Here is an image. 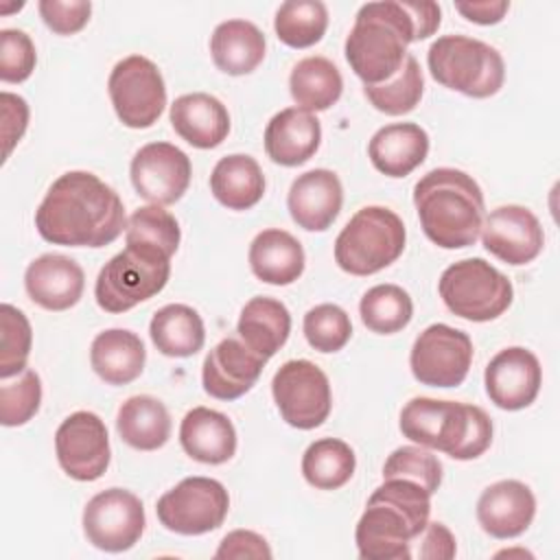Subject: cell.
<instances>
[{"label":"cell","instance_id":"cell-42","mask_svg":"<svg viewBox=\"0 0 560 560\" xmlns=\"http://www.w3.org/2000/svg\"><path fill=\"white\" fill-rule=\"evenodd\" d=\"M352 335L348 313L337 304H317L304 315V337L319 352L341 350Z\"/></svg>","mask_w":560,"mask_h":560},{"label":"cell","instance_id":"cell-17","mask_svg":"<svg viewBox=\"0 0 560 560\" xmlns=\"http://www.w3.org/2000/svg\"><path fill=\"white\" fill-rule=\"evenodd\" d=\"M488 398L505 411L529 407L542 385V368L532 350L521 346L497 352L483 374Z\"/></svg>","mask_w":560,"mask_h":560},{"label":"cell","instance_id":"cell-10","mask_svg":"<svg viewBox=\"0 0 560 560\" xmlns=\"http://www.w3.org/2000/svg\"><path fill=\"white\" fill-rule=\"evenodd\" d=\"M107 92L118 120L129 129L153 127L166 107L162 72L142 55H129L112 68Z\"/></svg>","mask_w":560,"mask_h":560},{"label":"cell","instance_id":"cell-46","mask_svg":"<svg viewBox=\"0 0 560 560\" xmlns=\"http://www.w3.org/2000/svg\"><path fill=\"white\" fill-rule=\"evenodd\" d=\"M2 105V140H4V158L7 160L13 151V147L20 142V138L26 131L28 125V105L22 96L2 92L0 94Z\"/></svg>","mask_w":560,"mask_h":560},{"label":"cell","instance_id":"cell-37","mask_svg":"<svg viewBox=\"0 0 560 560\" xmlns=\"http://www.w3.org/2000/svg\"><path fill=\"white\" fill-rule=\"evenodd\" d=\"M328 26V9L319 0H287L276 11L273 28L282 44L308 48L317 44Z\"/></svg>","mask_w":560,"mask_h":560},{"label":"cell","instance_id":"cell-32","mask_svg":"<svg viewBox=\"0 0 560 560\" xmlns=\"http://www.w3.org/2000/svg\"><path fill=\"white\" fill-rule=\"evenodd\" d=\"M116 431L136 451H158L171 438L168 409L153 396H131L118 409Z\"/></svg>","mask_w":560,"mask_h":560},{"label":"cell","instance_id":"cell-41","mask_svg":"<svg viewBox=\"0 0 560 560\" xmlns=\"http://www.w3.org/2000/svg\"><path fill=\"white\" fill-rule=\"evenodd\" d=\"M409 479L433 494L442 483V464L424 446H400L392 451L383 466V479Z\"/></svg>","mask_w":560,"mask_h":560},{"label":"cell","instance_id":"cell-49","mask_svg":"<svg viewBox=\"0 0 560 560\" xmlns=\"http://www.w3.org/2000/svg\"><path fill=\"white\" fill-rule=\"evenodd\" d=\"M455 9L475 24H497L510 9L508 0H486V2H455Z\"/></svg>","mask_w":560,"mask_h":560},{"label":"cell","instance_id":"cell-27","mask_svg":"<svg viewBox=\"0 0 560 560\" xmlns=\"http://www.w3.org/2000/svg\"><path fill=\"white\" fill-rule=\"evenodd\" d=\"M249 267L258 280L284 287L302 276L304 249L287 230L269 228L254 236L249 245Z\"/></svg>","mask_w":560,"mask_h":560},{"label":"cell","instance_id":"cell-43","mask_svg":"<svg viewBox=\"0 0 560 560\" xmlns=\"http://www.w3.org/2000/svg\"><path fill=\"white\" fill-rule=\"evenodd\" d=\"M42 402V381L35 370H24L15 383L2 381L0 387V422L4 427H22L37 411Z\"/></svg>","mask_w":560,"mask_h":560},{"label":"cell","instance_id":"cell-1","mask_svg":"<svg viewBox=\"0 0 560 560\" xmlns=\"http://www.w3.org/2000/svg\"><path fill=\"white\" fill-rule=\"evenodd\" d=\"M442 9L431 0L368 2L346 37V59L363 85L389 81L407 59L411 42L438 31Z\"/></svg>","mask_w":560,"mask_h":560},{"label":"cell","instance_id":"cell-29","mask_svg":"<svg viewBox=\"0 0 560 560\" xmlns=\"http://www.w3.org/2000/svg\"><path fill=\"white\" fill-rule=\"evenodd\" d=\"M265 35L247 20L221 22L210 37V55L214 66L232 77L249 74L265 59Z\"/></svg>","mask_w":560,"mask_h":560},{"label":"cell","instance_id":"cell-35","mask_svg":"<svg viewBox=\"0 0 560 560\" xmlns=\"http://www.w3.org/2000/svg\"><path fill=\"white\" fill-rule=\"evenodd\" d=\"M354 451L337 438L315 440L302 455V475L317 490H337L346 486L354 475Z\"/></svg>","mask_w":560,"mask_h":560},{"label":"cell","instance_id":"cell-9","mask_svg":"<svg viewBox=\"0 0 560 560\" xmlns=\"http://www.w3.org/2000/svg\"><path fill=\"white\" fill-rule=\"evenodd\" d=\"M446 308L468 322L503 315L514 298L512 282L483 258H464L444 269L438 284Z\"/></svg>","mask_w":560,"mask_h":560},{"label":"cell","instance_id":"cell-25","mask_svg":"<svg viewBox=\"0 0 560 560\" xmlns=\"http://www.w3.org/2000/svg\"><path fill=\"white\" fill-rule=\"evenodd\" d=\"M429 153V133L416 122H394L381 127L368 144L374 168L387 177H407Z\"/></svg>","mask_w":560,"mask_h":560},{"label":"cell","instance_id":"cell-31","mask_svg":"<svg viewBox=\"0 0 560 560\" xmlns=\"http://www.w3.org/2000/svg\"><path fill=\"white\" fill-rule=\"evenodd\" d=\"M210 190L221 206L230 210H249L265 195V175L252 155L232 153L214 164Z\"/></svg>","mask_w":560,"mask_h":560},{"label":"cell","instance_id":"cell-21","mask_svg":"<svg viewBox=\"0 0 560 560\" xmlns=\"http://www.w3.org/2000/svg\"><path fill=\"white\" fill-rule=\"evenodd\" d=\"M536 499L529 486L516 479H503L488 486L477 501V521L494 538H516L534 521Z\"/></svg>","mask_w":560,"mask_h":560},{"label":"cell","instance_id":"cell-34","mask_svg":"<svg viewBox=\"0 0 560 560\" xmlns=\"http://www.w3.org/2000/svg\"><path fill=\"white\" fill-rule=\"evenodd\" d=\"M289 90L300 109L324 112L332 107L343 90L339 68L319 55L300 59L289 77Z\"/></svg>","mask_w":560,"mask_h":560},{"label":"cell","instance_id":"cell-14","mask_svg":"<svg viewBox=\"0 0 560 560\" xmlns=\"http://www.w3.org/2000/svg\"><path fill=\"white\" fill-rule=\"evenodd\" d=\"M142 501L122 488L94 494L83 510V534L96 549L120 553L131 549L144 532Z\"/></svg>","mask_w":560,"mask_h":560},{"label":"cell","instance_id":"cell-45","mask_svg":"<svg viewBox=\"0 0 560 560\" xmlns=\"http://www.w3.org/2000/svg\"><path fill=\"white\" fill-rule=\"evenodd\" d=\"M37 9L44 24L57 35L79 33L92 13V4L85 0H39Z\"/></svg>","mask_w":560,"mask_h":560},{"label":"cell","instance_id":"cell-11","mask_svg":"<svg viewBox=\"0 0 560 560\" xmlns=\"http://www.w3.org/2000/svg\"><path fill=\"white\" fill-rule=\"evenodd\" d=\"M230 497L221 481L210 477H186L158 499L160 523L182 536H199L223 525Z\"/></svg>","mask_w":560,"mask_h":560},{"label":"cell","instance_id":"cell-39","mask_svg":"<svg viewBox=\"0 0 560 560\" xmlns=\"http://www.w3.org/2000/svg\"><path fill=\"white\" fill-rule=\"evenodd\" d=\"M179 223L177 219L164 210L162 206H142L138 208L129 219L125 228V241L127 245L144 243L162 249L166 256H173L179 247Z\"/></svg>","mask_w":560,"mask_h":560},{"label":"cell","instance_id":"cell-44","mask_svg":"<svg viewBox=\"0 0 560 560\" xmlns=\"http://www.w3.org/2000/svg\"><path fill=\"white\" fill-rule=\"evenodd\" d=\"M37 63L33 39L18 28L0 31V79L4 83L26 81Z\"/></svg>","mask_w":560,"mask_h":560},{"label":"cell","instance_id":"cell-6","mask_svg":"<svg viewBox=\"0 0 560 560\" xmlns=\"http://www.w3.org/2000/svg\"><path fill=\"white\" fill-rule=\"evenodd\" d=\"M431 77L470 98L494 96L505 81V63L497 48L466 35H442L429 52Z\"/></svg>","mask_w":560,"mask_h":560},{"label":"cell","instance_id":"cell-23","mask_svg":"<svg viewBox=\"0 0 560 560\" xmlns=\"http://www.w3.org/2000/svg\"><path fill=\"white\" fill-rule=\"evenodd\" d=\"M322 142V125L313 112L287 107L265 129V151L273 164L300 166L308 162Z\"/></svg>","mask_w":560,"mask_h":560},{"label":"cell","instance_id":"cell-26","mask_svg":"<svg viewBox=\"0 0 560 560\" xmlns=\"http://www.w3.org/2000/svg\"><path fill=\"white\" fill-rule=\"evenodd\" d=\"M179 444L195 462L217 466L234 457L236 431L225 413L208 407H195L182 420Z\"/></svg>","mask_w":560,"mask_h":560},{"label":"cell","instance_id":"cell-30","mask_svg":"<svg viewBox=\"0 0 560 560\" xmlns=\"http://www.w3.org/2000/svg\"><path fill=\"white\" fill-rule=\"evenodd\" d=\"M236 332L249 350L271 359L289 339L291 315L280 300L252 298L241 311Z\"/></svg>","mask_w":560,"mask_h":560},{"label":"cell","instance_id":"cell-33","mask_svg":"<svg viewBox=\"0 0 560 560\" xmlns=\"http://www.w3.org/2000/svg\"><path fill=\"white\" fill-rule=\"evenodd\" d=\"M149 335L153 346L164 357H177V359L197 354L206 341V328H203L201 315L186 304L162 306L149 324Z\"/></svg>","mask_w":560,"mask_h":560},{"label":"cell","instance_id":"cell-16","mask_svg":"<svg viewBox=\"0 0 560 560\" xmlns=\"http://www.w3.org/2000/svg\"><path fill=\"white\" fill-rule=\"evenodd\" d=\"M129 175L142 199L155 206H171L188 190L192 166L188 155L175 144L149 142L136 151Z\"/></svg>","mask_w":560,"mask_h":560},{"label":"cell","instance_id":"cell-22","mask_svg":"<svg viewBox=\"0 0 560 560\" xmlns=\"http://www.w3.org/2000/svg\"><path fill=\"white\" fill-rule=\"evenodd\" d=\"M24 287L37 306L66 311L81 300L85 276L72 258L63 254H42L26 267Z\"/></svg>","mask_w":560,"mask_h":560},{"label":"cell","instance_id":"cell-47","mask_svg":"<svg viewBox=\"0 0 560 560\" xmlns=\"http://www.w3.org/2000/svg\"><path fill=\"white\" fill-rule=\"evenodd\" d=\"M214 558H271V549L260 534L249 529H234L219 542Z\"/></svg>","mask_w":560,"mask_h":560},{"label":"cell","instance_id":"cell-18","mask_svg":"<svg viewBox=\"0 0 560 560\" xmlns=\"http://www.w3.org/2000/svg\"><path fill=\"white\" fill-rule=\"evenodd\" d=\"M483 247L508 265L532 262L545 243L540 221L525 206H499L481 225Z\"/></svg>","mask_w":560,"mask_h":560},{"label":"cell","instance_id":"cell-24","mask_svg":"<svg viewBox=\"0 0 560 560\" xmlns=\"http://www.w3.org/2000/svg\"><path fill=\"white\" fill-rule=\"evenodd\" d=\"M171 125L188 144L214 149L230 133V114L217 96L192 92L175 98L171 105Z\"/></svg>","mask_w":560,"mask_h":560},{"label":"cell","instance_id":"cell-12","mask_svg":"<svg viewBox=\"0 0 560 560\" xmlns=\"http://www.w3.org/2000/svg\"><path fill=\"white\" fill-rule=\"evenodd\" d=\"M271 394L282 420L302 431L324 424L332 407L328 376L306 359L282 363L271 378Z\"/></svg>","mask_w":560,"mask_h":560},{"label":"cell","instance_id":"cell-3","mask_svg":"<svg viewBox=\"0 0 560 560\" xmlns=\"http://www.w3.org/2000/svg\"><path fill=\"white\" fill-rule=\"evenodd\" d=\"M431 514V494L409 479H383L365 505L354 532L363 560H409L411 542Z\"/></svg>","mask_w":560,"mask_h":560},{"label":"cell","instance_id":"cell-36","mask_svg":"<svg viewBox=\"0 0 560 560\" xmlns=\"http://www.w3.org/2000/svg\"><path fill=\"white\" fill-rule=\"evenodd\" d=\"M359 313L368 330L378 335H394L411 322L413 302L409 293L398 284H376L363 293Z\"/></svg>","mask_w":560,"mask_h":560},{"label":"cell","instance_id":"cell-38","mask_svg":"<svg viewBox=\"0 0 560 560\" xmlns=\"http://www.w3.org/2000/svg\"><path fill=\"white\" fill-rule=\"evenodd\" d=\"M424 92V77L413 55H407L402 68L385 83L363 85L365 98L374 109L387 116H402L416 109Z\"/></svg>","mask_w":560,"mask_h":560},{"label":"cell","instance_id":"cell-28","mask_svg":"<svg viewBox=\"0 0 560 560\" xmlns=\"http://www.w3.org/2000/svg\"><path fill=\"white\" fill-rule=\"evenodd\" d=\"M147 361L142 339L122 328H109L94 337L90 348L92 370L109 385H127L136 381Z\"/></svg>","mask_w":560,"mask_h":560},{"label":"cell","instance_id":"cell-5","mask_svg":"<svg viewBox=\"0 0 560 560\" xmlns=\"http://www.w3.org/2000/svg\"><path fill=\"white\" fill-rule=\"evenodd\" d=\"M400 431L411 442L468 462L492 444V420L477 405L418 396L400 411Z\"/></svg>","mask_w":560,"mask_h":560},{"label":"cell","instance_id":"cell-2","mask_svg":"<svg viewBox=\"0 0 560 560\" xmlns=\"http://www.w3.org/2000/svg\"><path fill=\"white\" fill-rule=\"evenodd\" d=\"M39 236L66 247H105L127 228L118 192L88 171L59 175L35 210Z\"/></svg>","mask_w":560,"mask_h":560},{"label":"cell","instance_id":"cell-48","mask_svg":"<svg viewBox=\"0 0 560 560\" xmlns=\"http://www.w3.org/2000/svg\"><path fill=\"white\" fill-rule=\"evenodd\" d=\"M420 538V558L424 560H448L455 556V538L444 523H427Z\"/></svg>","mask_w":560,"mask_h":560},{"label":"cell","instance_id":"cell-19","mask_svg":"<svg viewBox=\"0 0 560 560\" xmlns=\"http://www.w3.org/2000/svg\"><path fill=\"white\" fill-rule=\"evenodd\" d=\"M265 363L267 359L249 350L243 339L225 337L203 359V389L212 398L236 400L256 385Z\"/></svg>","mask_w":560,"mask_h":560},{"label":"cell","instance_id":"cell-8","mask_svg":"<svg viewBox=\"0 0 560 560\" xmlns=\"http://www.w3.org/2000/svg\"><path fill=\"white\" fill-rule=\"evenodd\" d=\"M171 276V256L144 243L127 245L98 271L94 298L107 313H127L158 295Z\"/></svg>","mask_w":560,"mask_h":560},{"label":"cell","instance_id":"cell-13","mask_svg":"<svg viewBox=\"0 0 560 560\" xmlns=\"http://www.w3.org/2000/svg\"><path fill=\"white\" fill-rule=\"evenodd\" d=\"M472 341L464 330L446 324L427 326L413 341L409 365L418 383L429 387H457L468 376Z\"/></svg>","mask_w":560,"mask_h":560},{"label":"cell","instance_id":"cell-15","mask_svg":"<svg viewBox=\"0 0 560 560\" xmlns=\"http://www.w3.org/2000/svg\"><path fill=\"white\" fill-rule=\"evenodd\" d=\"M57 462L77 481H96L109 466V435L105 422L92 411L70 413L55 433Z\"/></svg>","mask_w":560,"mask_h":560},{"label":"cell","instance_id":"cell-4","mask_svg":"<svg viewBox=\"0 0 560 560\" xmlns=\"http://www.w3.org/2000/svg\"><path fill=\"white\" fill-rule=\"evenodd\" d=\"M420 228L442 249L475 245L483 225V192L459 168H433L413 186Z\"/></svg>","mask_w":560,"mask_h":560},{"label":"cell","instance_id":"cell-40","mask_svg":"<svg viewBox=\"0 0 560 560\" xmlns=\"http://www.w3.org/2000/svg\"><path fill=\"white\" fill-rule=\"evenodd\" d=\"M33 346L28 317L13 304L0 306V378L9 381L26 370Z\"/></svg>","mask_w":560,"mask_h":560},{"label":"cell","instance_id":"cell-7","mask_svg":"<svg viewBox=\"0 0 560 560\" xmlns=\"http://www.w3.org/2000/svg\"><path fill=\"white\" fill-rule=\"evenodd\" d=\"M402 219L383 206H365L352 214L335 241V262L350 276H372L389 267L405 249Z\"/></svg>","mask_w":560,"mask_h":560},{"label":"cell","instance_id":"cell-20","mask_svg":"<svg viewBox=\"0 0 560 560\" xmlns=\"http://www.w3.org/2000/svg\"><path fill=\"white\" fill-rule=\"evenodd\" d=\"M341 203H343L341 182L328 168H313L298 175L287 197V208L291 219L308 232L328 230L339 217Z\"/></svg>","mask_w":560,"mask_h":560}]
</instances>
